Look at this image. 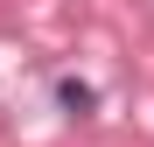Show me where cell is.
<instances>
[{
  "mask_svg": "<svg viewBox=\"0 0 154 147\" xmlns=\"http://www.w3.org/2000/svg\"><path fill=\"white\" fill-rule=\"evenodd\" d=\"M63 105H70V112H91L98 98H91V84H77V77H63Z\"/></svg>",
  "mask_w": 154,
  "mask_h": 147,
  "instance_id": "1",
  "label": "cell"
}]
</instances>
